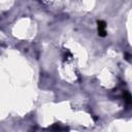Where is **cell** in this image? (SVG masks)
Returning a JSON list of instances; mask_svg holds the SVG:
<instances>
[{"mask_svg": "<svg viewBox=\"0 0 132 132\" xmlns=\"http://www.w3.org/2000/svg\"><path fill=\"white\" fill-rule=\"evenodd\" d=\"M97 28H98V34L100 36H105L106 35V25L103 21H98L97 22Z\"/></svg>", "mask_w": 132, "mask_h": 132, "instance_id": "6da1fadb", "label": "cell"}]
</instances>
